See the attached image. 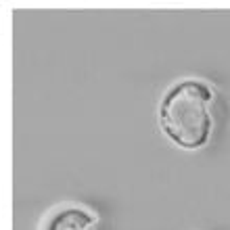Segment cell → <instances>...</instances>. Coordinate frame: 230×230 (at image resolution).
Instances as JSON below:
<instances>
[{"label":"cell","instance_id":"1","mask_svg":"<svg viewBox=\"0 0 230 230\" xmlns=\"http://www.w3.org/2000/svg\"><path fill=\"white\" fill-rule=\"evenodd\" d=\"M213 92L201 80H182L174 84L159 105V124L163 134L182 149H201L213 128L209 105Z\"/></svg>","mask_w":230,"mask_h":230},{"label":"cell","instance_id":"2","mask_svg":"<svg viewBox=\"0 0 230 230\" xmlns=\"http://www.w3.org/2000/svg\"><path fill=\"white\" fill-rule=\"evenodd\" d=\"M92 226H94L92 213L80 207H65L48 220L46 230H92Z\"/></svg>","mask_w":230,"mask_h":230}]
</instances>
